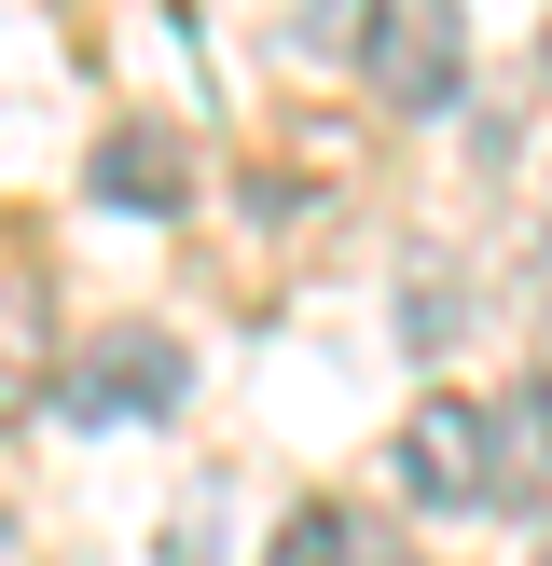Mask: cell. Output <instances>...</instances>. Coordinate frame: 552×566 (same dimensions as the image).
Instances as JSON below:
<instances>
[{
	"mask_svg": "<svg viewBox=\"0 0 552 566\" xmlns=\"http://www.w3.org/2000/svg\"><path fill=\"white\" fill-rule=\"evenodd\" d=\"M359 70L386 111H456L469 97V14L456 0H373L359 14Z\"/></svg>",
	"mask_w": 552,
	"mask_h": 566,
	"instance_id": "obj_1",
	"label": "cell"
},
{
	"mask_svg": "<svg viewBox=\"0 0 552 566\" xmlns=\"http://www.w3.org/2000/svg\"><path fill=\"white\" fill-rule=\"evenodd\" d=\"M552 484V374L497 387V497H539Z\"/></svg>",
	"mask_w": 552,
	"mask_h": 566,
	"instance_id": "obj_5",
	"label": "cell"
},
{
	"mask_svg": "<svg viewBox=\"0 0 552 566\" xmlns=\"http://www.w3.org/2000/svg\"><path fill=\"white\" fill-rule=\"evenodd\" d=\"M193 387V359H180V332H152V318H125V332H97V346L55 374V415H83V429H110V415H166Z\"/></svg>",
	"mask_w": 552,
	"mask_h": 566,
	"instance_id": "obj_3",
	"label": "cell"
},
{
	"mask_svg": "<svg viewBox=\"0 0 552 566\" xmlns=\"http://www.w3.org/2000/svg\"><path fill=\"white\" fill-rule=\"evenodd\" d=\"M539 55H552V28H539Z\"/></svg>",
	"mask_w": 552,
	"mask_h": 566,
	"instance_id": "obj_7",
	"label": "cell"
},
{
	"mask_svg": "<svg viewBox=\"0 0 552 566\" xmlns=\"http://www.w3.org/2000/svg\"><path fill=\"white\" fill-rule=\"evenodd\" d=\"M401 497L414 512H497V401L428 387L401 415Z\"/></svg>",
	"mask_w": 552,
	"mask_h": 566,
	"instance_id": "obj_2",
	"label": "cell"
},
{
	"mask_svg": "<svg viewBox=\"0 0 552 566\" xmlns=\"http://www.w3.org/2000/svg\"><path fill=\"white\" fill-rule=\"evenodd\" d=\"M97 193L138 208V221L180 208V193H193V138H180V125H110V138H97Z\"/></svg>",
	"mask_w": 552,
	"mask_h": 566,
	"instance_id": "obj_4",
	"label": "cell"
},
{
	"mask_svg": "<svg viewBox=\"0 0 552 566\" xmlns=\"http://www.w3.org/2000/svg\"><path fill=\"white\" fill-rule=\"evenodd\" d=\"M263 566H373V539H359V512H290Z\"/></svg>",
	"mask_w": 552,
	"mask_h": 566,
	"instance_id": "obj_6",
	"label": "cell"
}]
</instances>
